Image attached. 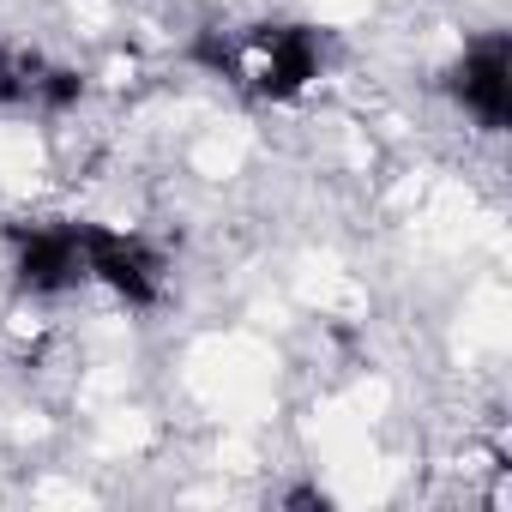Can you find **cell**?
Listing matches in <instances>:
<instances>
[{"label":"cell","mask_w":512,"mask_h":512,"mask_svg":"<svg viewBox=\"0 0 512 512\" xmlns=\"http://www.w3.org/2000/svg\"><path fill=\"white\" fill-rule=\"evenodd\" d=\"M193 55L205 61V67H217L223 79H235L241 91H253V97H272V103H284V97H296L314 73H320V43H314V31H302V25H260V31H241V37H199L193 43Z\"/></svg>","instance_id":"obj_1"},{"label":"cell","mask_w":512,"mask_h":512,"mask_svg":"<svg viewBox=\"0 0 512 512\" xmlns=\"http://www.w3.org/2000/svg\"><path fill=\"white\" fill-rule=\"evenodd\" d=\"M79 247H85V272L103 278L115 296H127L133 308H151V302H157V253H151L145 241L85 223V229H79Z\"/></svg>","instance_id":"obj_2"},{"label":"cell","mask_w":512,"mask_h":512,"mask_svg":"<svg viewBox=\"0 0 512 512\" xmlns=\"http://www.w3.org/2000/svg\"><path fill=\"white\" fill-rule=\"evenodd\" d=\"M452 97H458L488 133H500V127L512 121V43H506V37H482V43L458 61V73H452Z\"/></svg>","instance_id":"obj_3"},{"label":"cell","mask_w":512,"mask_h":512,"mask_svg":"<svg viewBox=\"0 0 512 512\" xmlns=\"http://www.w3.org/2000/svg\"><path fill=\"white\" fill-rule=\"evenodd\" d=\"M13 241H19V284L31 296H55L85 278L79 229H13Z\"/></svg>","instance_id":"obj_4"},{"label":"cell","mask_w":512,"mask_h":512,"mask_svg":"<svg viewBox=\"0 0 512 512\" xmlns=\"http://www.w3.org/2000/svg\"><path fill=\"white\" fill-rule=\"evenodd\" d=\"M25 91H37L31 67H25V61H13V55H0V103H7V97H25Z\"/></svg>","instance_id":"obj_5"},{"label":"cell","mask_w":512,"mask_h":512,"mask_svg":"<svg viewBox=\"0 0 512 512\" xmlns=\"http://www.w3.org/2000/svg\"><path fill=\"white\" fill-rule=\"evenodd\" d=\"M37 91H43V103L67 109V103L79 97V73H43V79H37Z\"/></svg>","instance_id":"obj_6"},{"label":"cell","mask_w":512,"mask_h":512,"mask_svg":"<svg viewBox=\"0 0 512 512\" xmlns=\"http://www.w3.org/2000/svg\"><path fill=\"white\" fill-rule=\"evenodd\" d=\"M290 506H326V494H314V488H296V494H290Z\"/></svg>","instance_id":"obj_7"}]
</instances>
